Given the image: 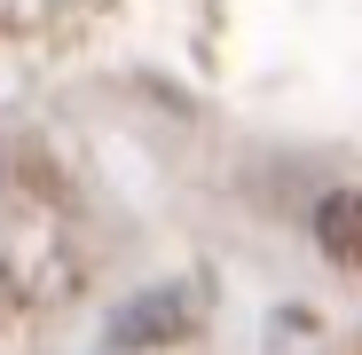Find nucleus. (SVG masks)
<instances>
[{
  "label": "nucleus",
  "mask_w": 362,
  "mask_h": 355,
  "mask_svg": "<svg viewBox=\"0 0 362 355\" xmlns=\"http://www.w3.org/2000/svg\"><path fill=\"white\" fill-rule=\"evenodd\" d=\"M205 316V292L197 284H158V292H142V300L110 324V347H127V355H142V347H165V339H181Z\"/></svg>",
  "instance_id": "obj_1"
},
{
  "label": "nucleus",
  "mask_w": 362,
  "mask_h": 355,
  "mask_svg": "<svg viewBox=\"0 0 362 355\" xmlns=\"http://www.w3.org/2000/svg\"><path fill=\"white\" fill-rule=\"evenodd\" d=\"M315 245L339 269H362V190H339V198L315 205Z\"/></svg>",
  "instance_id": "obj_2"
}]
</instances>
